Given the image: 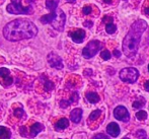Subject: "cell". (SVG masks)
I'll list each match as a JSON object with an SVG mask.
<instances>
[{
    "label": "cell",
    "instance_id": "1",
    "mask_svg": "<svg viewBox=\"0 0 149 139\" xmlns=\"http://www.w3.org/2000/svg\"><path fill=\"white\" fill-rule=\"evenodd\" d=\"M38 28L33 22L28 20H14L8 22L3 29V36L10 42H17L35 38Z\"/></svg>",
    "mask_w": 149,
    "mask_h": 139
},
{
    "label": "cell",
    "instance_id": "2",
    "mask_svg": "<svg viewBox=\"0 0 149 139\" xmlns=\"http://www.w3.org/2000/svg\"><path fill=\"white\" fill-rule=\"evenodd\" d=\"M146 29H147V22L143 20H136L131 26L128 34L124 38L123 46H122L124 54L127 57L132 58L136 55L139 49L140 40Z\"/></svg>",
    "mask_w": 149,
    "mask_h": 139
},
{
    "label": "cell",
    "instance_id": "3",
    "mask_svg": "<svg viewBox=\"0 0 149 139\" xmlns=\"http://www.w3.org/2000/svg\"><path fill=\"white\" fill-rule=\"evenodd\" d=\"M40 22L44 24H51L53 29L62 31L64 29L65 22H66V15L61 9H56L53 11H50V13L43 15L40 18Z\"/></svg>",
    "mask_w": 149,
    "mask_h": 139
},
{
    "label": "cell",
    "instance_id": "4",
    "mask_svg": "<svg viewBox=\"0 0 149 139\" xmlns=\"http://www.w3.org/2000/svg\"><path fill=\"white\" fill-rule=\"evenodd\" d=\"M33 6H22V0H11L9 4L6 6V11L10 14H31Z\"/></svg>",
    "mask_w": 149,
    "mask_h": 139
},
{
    "label": "cell",
    "instance_id": "5",
    "mask_svg": "<svg viewBox=\"0 0 149 139\" xmlns=\"http://www.w3.org/2000/svg\"><path fill=\"white\" fill-rule=\"evenodd\" d=\"M120 78L122 81L127 83H134L139 77V72L136 68L134 67H128V68H124L120 71L119 73Z\"/></svg>",
    "mask_w": 149,
    "mask_h": 139
},
{
    "label": "cell",
    "instance_id": "6",
    "mask_svg": "<svg viewBox=\"0 0 149 139\" xmlns=\"http://www.w3.org/2000/svg\"><path fill=\"white\" fill-rule=\"evenodd\" d=\"M102 48V43L97 40H93L90 41L82 50V56L86 59H89L91 57H93L95 54H97V52Z\"/></svg>",
    "mask_w": 149,
    "mask_h": 139
},
{
    "label": "cell",
    "instance_id": "7",
    "mask_svg": "<svg viewBox=\"0 0 149 139\" xmlns=\"http://www.w3.org/2000/svg\"><path fill=\"white\" fill-rule=\"evenodd\" d=\"M114 117L123 122H128L130 119L129 112L124 106H118L114 110Z\"/></svg>",
    "mask_w": 149,
    "mask_h": 139
},
{
    "label": "cell",
    "instance_id": "8",
    "mask_svg": "<svg viewBox=\"0 0 149 139\" xmlns=\"http://www.w3.org/2000/svg\"><path fill=\"white\" fill-rule=\"evenodd\" d=\"M47 59H48V62H49V64L51 67L56 68V69H62L63 68L62 59H61V57L59 55H57L56 53L51 52V53L48 55Z\"/></svg>",
    "mask_w": 149,
    "mask_h": 139
},
{
    "label": "cell",
    "instance_id": "9",
    "mask_svg": "<svg viewBox=\"0 0 149 139\" xmlns=\"http://www.w3.org/2000/svg\"><path fill=\"white\" fill-rule=\"evenodd\" d=\"M69 37L72 39V41L74 43H77V44H80L83 42L85 38V31L83 29H75V31H72L69 33Z\"/></svg>",
    "mask_w": 149,
    "mask_h": 139
},
{
    "label": "cell",
    "instance_id": "10",
    "mask_svg": "<svg viewBox=\"0 0 149 139\" xmlns=\"http://www.w3.org/2000/svg\"><path fill=\"white\" fill-rule=\"evenodd\" d=\"M0 77L4 80V85L9 86L13 82V78L10 76V71L7 68H0Z\"/></svg>",
    "mask_w": 149,
    "mask_h": 139
},
{
    "label": "cell",
    "instance_id": "11",
    "mask_svg": "<svg viewBox=\"0 0 149 139\" xmlns=\"http://www.w3.org/2000/svg\"><path fill=\"white\" fill-rule=\"evenodd\" d=\"M107 131H108V133L110 134L112 137H118L120 134V127L118 124L112 122V123L109 124L108 127H107Z\"/></svg>",
    "mask_w": 149,
    "mask_h": 139
},
{
    "label": "cell",
    "instance_id": "12",
    "mask_svg": "<svg viewBox=\"0 0 149 139\" xmlns=\"http://www.w3.org/2000/svg\"><path fill=\"white\" fill-rule=\"evenodd\" d=\"M82 109L80 108H76L74 109V110L71 111L70 113V119L72 122H74V123H79L81 120V117H82Z\"/></svg>",
    "mask_w": 149,
    "mask_h": 139
},
{
    "label": "cell",
    "instance_id": "13",
    "mask_svg": "<svg viewBox=\"0 0 149 139\" xmlns=\"http://www.w3.org/2000/svg\"><path fill=\"white\" fill-rule=\"evenodd\" d=\"M44 130V126L41 123H35L33 126L31 127V137H36L40 132H42Z\"/></svg>",
    "mask_w": 149,
    "mask_h": 139
},
{
    "label": "cell",
    "instance_id": "14",
    "mask_svg": "<svg viewBox=\"0 0 149 139\" xmlns=\"http://www.w3.org/2000/svg\"><path fill=\"white\" fill-rule=\"evenodd\" d=\"M69 126V121L66 119V118H62L60 119L57 123L55 124V129L56 130H64L66 129Z\"/></svg>",
    "mask_w": 149,
    "mask_h": 139
},
{
    "label": "cell",
    "instance_id": "15",
    "mask_svg": "<svg viewBox=\"0 0 149 139\" xmlns=\"http://www.w3.org/2000/svg\"><path fill=\"white\" fill-rule=\"evenodd\" d=\"M60 0H46V7L49 9V11L58 9V4Z\"/></svg>",
    "mask_w": 149,
    "mask_h": 139
},
{
    "label": "cell",
    "instance_id": "16",
    "mask_svg": "<svg viewBox=\"0 0 149 139\" xmlns=\"http://www.w3.org/2000/svg\"><path fill=\"white\" fill-rule=\"evenodd\" d=\"M86 98L89 103L91 104H96V103L100 102V96H98L96 92H87L86 94Z\"/></svg>",
    "mask_w": 149,
    "mask_h": 139
},
{
    "label": "cell",
    "instance_id": "17",
    "mask_svg": "<svg viewBox=\"0 0 149 139\" xmlns=\"http://www.w3.org/2000/svg\"><path fill=\"white\" fill-rule=\"evenodd\" d=\"M11 132L8 128L4 126H0V139H10Z\"/></svg>",
    "mask_w": 149,
    "mask_h": 139
},
{
    "label": "cell",
    "instance_id": "18",
    "mask_svg": "<svg viewBox=\"0 0 149 139\" xmlns=\"http://www.w3.org/2000/svg\"><path fill=\"white\" fill-rule=\"evenodd\" d=\"M106 31H107V33L108 34H114V33H116V31H117V27H116V24H114L112 22V24H107V27H106Z\"/></svg>",
    "mask_w": 149,
    "mask_h": 139
},
{
    "label": "cell",
    "instance_id": "19",
    "mask_svg": "<svg viewBox=\"0 0 149 139\" xmlns=\"http://www.w3.org/2000/svg\"><path fill=\"white\" fill-rule=\"evenodd\" d=\"M13 114H14V116H16V117L19 118V119L24 117V111L22 108H16L15 110H14Z\"/></svg>",
    "mask_w": 149,
    "mask_h": 139
},
{
    "label": "cell",
    "instance_id": "20",
    "mask_svg": "<svg viewBox=\"0 0 149 139\" xmlns=\"http://www.w3.org/2000/svg\"><path fill=\"white\" fill-rule=\"evenodd\" d=\"M44 86H45V88L48 90V92H50V90H52L54 87H55L54 83L52 82V81H50L49 79H45V81H44Z\"/></svg>",
    "mask_w": 149,
    "mask_h": 139
},
{
    "label": "cell",
    "instance_id": "21",
    "mask_svg": "<svg viewBox=\"0 0 149 139\" xmlns=\"http://www.w3.org/2000/svg\"><path fill=\"white\" fill-rule=\"evenodd\" d=\"M100 114H102L100 110H95V111L91 112V114L89 115V120H91V121H94V120H96L98 117H100Z\"/></svg>",
    "mask_w": 149,
    "mask_h": 139
},
{
    "label": "cell",
    "instance_id": "22",
    "mask_svg": "<svg viewBox=\"0 0 149 139\" xmlns=\"http://www.w3.org/2000/svg\"><path fill=\"white\" fill-rule=\"evenodd\" d=\"M136 118L140 121H143L147 118V113L145 111H139L137 114H136Z\"/></svg>",
    "mask_w": 149,
    "mask_h": 139
},
{
    "label": "cell",
    "instance_id": "23",
    "mask_svg": "<svg viewBox=\"0 0 149 139\" xmlns=\"http://www.w3.org/2000/svg\"><path fill=\"white\" fill-rule=\"evenodd\" d=\"M136 137L138 139H146L147 138V133H146L144 130H138L137 132H136Z\"/></svg>",
    "mask_w": 149,
    "mask_h": 139
},
{
    "label": "cell",
    "instance_id": "24",
    "mask_svg": "<svg viewBox=\"0 0 149 139\" xmlns=\"http://www.w3.org/2000/svg\"><path fill=\"white\" fill-rule=\"evenodd\" d=\"M144 104H145V101L142 98V101L140 102V101H135V102L133 103V108L134 109H140V108H142V107L144 106Z\"/></svg>",
    "mask_w": 149,
    "mask_h": 139
},
{
    "label": "cell",
    "instance_id": "25",
    "mask_svg": "<svg viewBox=\"0 0 149 139\" xmlns=\"http://www.w3.org/2000/svg\"><path fill=\"white\" fill-rule=\"evenodd\" d=\"M100 57H102L104 60H110L112 55H111L110 51H108V50H104V51H102V53H100Z\"/></svg>",
    "mask_w": 149,
    "mask_h": 139
},
{
    "label": "cell",
    "instance_id": "26",
    "mask_svg": "<svg viewBox=\"0 0 149 139\" xmlns=\"http://www.w3.org/2000/svg\"><path fill=\"white\" fill-rule=\"evenodd\" d=\"M78 100H79V96H78V94H77L76 92H73V94H71V98H70V102H71V104H72V103H77V102H78Z\"/></svg>",
    "mask_w": 149,
    "mask_h": 139
},
{
    "label": "cell",
    "instance_id": "27",
    "mask_svg": "<svg viewBox=\"0 0 149 139\" xmlns=\"http://www.w3.org/2000/svg\"><path fill=\"white\" fill-rule=\"evenodd\" d=\"M70 105H71V102H70V101L62 100V101L60 102V107H61V108H63V109L67 108V107L70 106Z\"/></svg>",
    "mask_w": 149,
    "mask_h": 139
},
{
    "label": "cell",
    "instance_id": "28",
    "mask_svg": "<svg viewBox=\"0 0 149 139\" xmlns=\"http://www.w3.org/2000/svg\"><path fill=\"white\" fill-rule=\"evenodd\" d=\"M91 10H92V8H91V6H89V5H87V6H84V7L82 8V12H83V14H90L91 13Z\"/></svg>",
    "mask_w": 149,
    "mask_h": 139
},
{
    "label": "cell",
    "instance_id": "29",
    "mask_svg": "<svg viewBox=\"0 0 149 139\" xmlns=\"http://www.w3.org/2000/svg\"><path fill=\"white\" fill-rule=\"evenodd\" d=\"M102 22H106L107 24H112V22H113V17H111V16H104V17L102 18Z\"/></svg>",
    "mask_w": 149,
    "mask_h": 139
},
{
    "label": "cell",
    "instance_id": "30",
    "mask_svg": "<svg viewBox=\"0 0 149 139\" xmlns=\"http://www.w3.org/2000/svg\"><path fill=\"white\" fill-rule=\"evenodd\" d=\"M94 139H109V137L106 135V134L100 133V134H96V135L94 136Z\"/></svg>",
    "mask_w": 149,
    "mask_h": 139
},
{
    "label": "cell",
    "instance_id": "31",
    "mask_svg": "<svg viewBox=\"0 0 149 139\" xmlns=\"http://www.w3.org/2000/svg\"><path fill=\"white\" fill-rule=\"evenodd\" d=\"M83 24H84V27H87V28H91L93 24H92V22H90V20H86Z\"/></svg>",
    "mask_w": 149,
    "mask_h": 139
},
{
    "label": "cell",
    "instance_id": "32",
    "mask_svg": "<svg viewBox=\"0 0 149 139\" xmlns=\"http://www.w3.org/2000/svg\"><path fill=\"white\" fill-rule=\"evenodd\" d=\"M144 88H145L147 92H149V80H147L145 83H144Z\"/></svg>",
    "mask_w": 149,
    "mask_h": 139
},
{
    "label": "cell",
    "instance_id": "33",
    "mask_svg": "<svg viewBox=\"0 0 149 139\" xmlns=\"http://www.w3.org/2000/svg\"><path fill=\"white\" fill-rule=\"evenodd\" d=\"M114 56L118 57V58H119V57H121V53H120L118 50H115V51H114Z\"/></svg>",
    "mask_w": 149,
    "mask_h": 139
},
{
    "label": "cell",
    "instance_id": "34",
    "mask_svg": "<svg viewBox=\"0 0 149 139\" xmlns=\"http://www.w3.org/2000/svg\"><path fill=\"white\" fill-rule=\"evenodd\" d=\"M24 132H26V128L20 127V134H22V135H24V136H26V133H24Z\"/></svg>",
    "mask_w": 149,
    "mask_h": 139
},
{
    "label": "cell",
    "instance_id": "35",
    "mask_svg": "<svg viewBox=\"0 0 149 139\" xmlns=\"http://www.w3.org/2000/svg\"><path fill=\"white\" fill-rule=\"evenodd\" d=\"M144 12H145V14H147V15H149V7L146 8L145 10H144Z\"/></svg>",
    "mask_w": 149,
    "mask_h": 139
},
{
    "label": "cell",
    "instance_id": "36",
    "mask_svg": "<svg viewBox=\"0 0 149 139\" xmlns=\"http://www.w3.org/2000/svg\"><path fill=\"white\" fill-rule=\"evenodd\" d=\"M104 2H106V3H111V2H112V0H104Z\"/></svg>",
    "mask_w": 149,
    "mask_h": 139
},
{
    "label": "cell",
    "instance_id": "37",
    "mask_svg": "<svg viewBox=\"0 0 149 139\" xmlns=\"http://www.w3.org/2000/svg\"><path fill=\"white\" fill-rule=\"evenodd\" d=\"M67 1H68V2H71V3H73V2H75L76 0H67Z\"/></svg>",
    "mask_w": 149,
    "mask_h": 139
},
{
    "label": "cell",
    "instance_id": "38",
    "mask_svg": "<svg viewBox=\"0 0 149 139\" xmlns=\"http://www.w3.org/2000/svg\"><path fill=\"white\" fill-rule=\"evenodd\" d=\"M123 139H129V138H127V137H125V138H123Z\"/></svg>",
    "mask_w": 149,
    "mask_h": 139
},
{
    "label": "cell",
    "instance_id": "39",
    "mask_svg": "<svg viewBox=\"0 0 149 139\" xmlns=\"http://www.w3.org/2000/svg\"><path fill=\"white\" fill-rule=\"evenodd\" d=\"M148 71H149V65H148Z\"/></svg>",
    "mask_w": 149,
    "mask_h": 139
}]
</instances>
